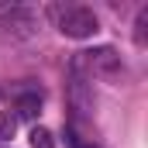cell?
<instances>
[{
    "mask_svg": "<svg viewBox=\"0 0 148 148\" xmlns=\"http://www.w3.org/2000/svg\"><path fill=\"white\" fill-rule=\"evenodd\" d=\"M48 17L55 21V28L66 38H93L100 31V17L90 7H79V3H52Z\"/></svg>",
    "mask_w": 148,
    "mask_h": 148,
    "instance_id": "1",
    "label": "cell"
},
{
    "mask_svg": "<svg viewBox=\"0 0 148 148\" xmlns=\"http://www.w3.org/2000/svg\"><path fill=\"white\" fill-rule=\"evenodd\" d=\"M69 103L79 117H90L93 110V76L83 62V52H76L69 62Z\"/></svg>",
    "mask_w": 148,
    "mask_h": 148,
    "instance_id": "2",
    "label": "cell"
},
{
    "mask_svg": "<svg viewBox=\"0 0 148 148\" xmlns=\"http://www.w3.org/2000/svg\"><path fill=\"white\" fill-rule=\"evenodd\" d=\"M0 31L14 38H31L38 31V10L24 3H0Z\"/></svg>",
    "mask_w": 148,
    "mask_h": 148,
    "instance_id": "3",
    "label": "cell"
},
{
    "mask_svg": "<svg viewBox=\"0 0 148 148\" xmlns=\"http://www.w3.org/2000/svg\"><path fill=\"white\" fill-rule=\"evenodd\" d=\"M83 62H86L90 76H117V73H121V55L114 52L110 45L83 52Z\"/></svg>",
    "mask_w": 148,
    "mask_h": 148,
    "instance_id": "4",
    "label": "cell"
},
{
    "mask_svg": "<svg viewBox=\"0 0 148 148\" xmlns=\"http://www.w3.org/2000/svg\"><path fill=\"white\" fill-rule=\"evenodd\" d=\"M41 110V90H28V93H17V110L14 117H24V121H35Z\"/></svg>",
    "mask_w": 148,
    "mask_h": 148,
    "instance_id": "5",
    "label": "cell"
},
{
    "mask_svg": "<svg viewBox=\"0 0 148 148\" xmlns=\"http://www.w3.org/2000/svg\"><path fill=\"white\" fill-rule=\"evenodd\" d=\"M28 138H31V148H55V138H52L48 127H38V124H35Z\"/></svg>",
    "mask_w": 148,
    "mask_h": 148,
    "instance_id": "6",
    "label": "cell"
},
{
    "mask_svg": "<svg viewBox=\"0 0 148 148\" xmlns=\"http://www.w3.org/2000/svg\"><path fill=\"white\" fill-rule=\"evenodd\" d=\"M14 131H17V117H14V110H0V141H10Z\"/></svg>",
    "mask_w": 148,
    "mask_h": 148,
    "instance_id": "7",
    "label": "cell"
},
{
    "mask_svg": "<svg viewBox=\"0 0 148 148\" xmlns=\"http://www.w3.org/2000/svg\"><path fill=\"white\" fill-rule=\"evenodd\" d=\"M145 28H148V7L138 10V21H134V38H138V45H145Z\"/></svg>",
    "mask_w": 148,
    "mask_h": 148,
    "instance_id": "8",
    "label": "cell"
},
{
    "mask_svg": "<svg viewBox=\"0 0 148 148\" xmlns=\"http://www.w3.org/2000/svg\"><path fill=\"white\" fill-rule=\"evenodd\" d=\"M66 138H69V145H73V148H97V145H90V141H83V138H76L73 131H66Z\"/></svg>",
    "mask_w": 148,
    "mask_h": 148,
    "instance_id": "9",
    "label": "cell"
}]
</instances>
